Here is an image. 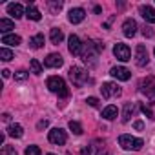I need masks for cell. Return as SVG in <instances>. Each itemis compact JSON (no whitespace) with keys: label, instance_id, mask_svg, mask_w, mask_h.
<instances>
[{"label":"cell","instance_id":"obj_1","mask_svg":"<svg viewBox=\"0 0 155 155\" xmlns=\"http://www.w3.org/2000/svg\"><path fill=\"white\" fill-rule=\"evenodd\" d=\"M48 88H49V91L57 93L58 97H68L69 95V90H68L64 79H60V77H49L48 79Z\"/></svg>","mask_w":155,"mask_h":155},{"label":"cell","instance_id":"obj_2","mask_svg":"<svg viewBox=\"0 0 155 155\" xmlns=\"http://www.w3.org/2000/svg\"><path fill=\"white\" fill-rule=\"evenodd\" d=\"M140 93H144L151 102H155V77H146L139 84Z\"/></svg>","mask_w":155,"mask_h":155},{"label":"cell","instance_id":"obj_3","mask_svg":"<svg viewBox=\"0 0 155 155\" xmlns=\"http://www.w3.org/2000/svg\"><path fill=\"white\" fill-rule=\"evenodd\" d=\"M119 144L124 148V150H128V151H137V150H140L142 148V139H135V137H131V135H120L119 137Z\"/></svg>","mask_w":155,"mask_h":155},{"label":"cell","instance_id":"obj_4","mask_svg":"<svg viewBox=\"0 0 155 155\" xmlns=\"http://www.w3.org/2000/svg\"><path fill=\"white\" fill-rule=\"evenodd\" d=\"M69 79L75 86H82L88 79V73H86V69H82L79 66H73V68H69Z\"/></svg>","mask_w":155,"mask_h":155},{"label":"cell","instance_id":"obj_5","mask_svg":"<svg viewBox=\"0 0 155 155\" xmlns=\"http://www.w3.org/2000/svg\"><path fill=\"white\" fill-rule=\"evenodd\" d=\"M113 55H115L120 62H128V60H131V51H130V48H128L126 44H120V42L115 44V48H113Z\"/></svg>","mask_w":155,"mask_h":155},{"label":"cell","instance_id":"obj_6","mask_svg":"<svg viewBox=\"0 0 155 155\" xmlns=\"http://www.w3.org/2000/svg\"><path fill=\"white\" fill-rule=\"evenodd\" d=\"M101 91H102V97H104V99L119 97V95L122 93V90H120L115 82H104V84H102V88H101Z\"/></svg>","mask_w":155,"mask_h":155},{"label":"cell","instance_id":"obj_7","mask_svg":"<svg viewBox=\"0 0 155 155\" xmlns=\"http://www.w3.org/2000/svg\"><path fill=\"white\" fill-rule=\"evenodd\" d=\"M148 49H146V46H142V44H139L137 48H135V64L139 66V68H142V66H146L148 64Z\"/></svg>","mask_w":155,"mask_h":155},{"label":"cell","instance_id":"obj_8","mask_svg":"<svg viewBox=\"0 0 155 155\" xmlns=\"http://www.w3.org/2000/svg\"><path fill=\"white\" fill-rule=\"evenodd\" d=\"M68 49L71 55H82V44H81V38L77 35H71L68 38Z\"/></svg>","mask_w":155,"mask_h":155},{"label":"cell","instance_id":"obj_9","mask_svg":"<svg viewBox=\"0 0 155 155\" xmlns=\"http://www.w3.org/2000/svg\"><path fill=\"white\" fill-rule=\"evenodd\" d=\"M48 139H49V142H53V144H64L68 137H66V131H64V130H60V128H53V130L49 131Z\"/></svg>","mask_w":155,"mask_h":155},{"label":"cell","instance_id":"obj_10","mask_svg":"<svg viewBox=\"0 0 155 155\" xmlns=\"http://www.w3.org/2000/svg\"><path fill=\"white\" fill-rule=\"evenodd\" d=\"M110 75L115 77V79H119V81H130V77H131L130 69H126V68H122V66H115V68H111Z\"/></svg>","mask_w":155,"mask_h":155},{"label":"cell","instance_id":"obj_11","mask_svg":"<svg viewBox=\"0 0 155 155\" xmlns=\"http://www.w3.org/2000/svg\"><path fill=\"white\" fill-rule=\"evenodd\" d=\"M84 17H86V11L82 8H73L69 11V15H68V18H69L71 24H81L84 20Z\"/></svg>","mask_w":155,"mask_h":155},{"label":"cell","instance_id":"obj_12","mask_svg":"<svg viewBox=\"0 0 155 155\" xmlns=\"http://www.w3.org/2000/svg\"><path fill=\"white\" fill-rule=\"evenodd\" d=\"M122 33H124V37H135V33H137V22L133 18H126L124 24H122Z\"/></svg>","mask_w":155,"mask_h":155},{"label":"cell","instance_id":"obj_13","mask_svg":"<svg viewBox=\"0 0 155 155\" xmlns=\"http://www.w3.org/2000/svg\"><path fill=\"white\" fill-rule=\"evenodd\" d=\"M44 64L48 68H60L64 64V60H62V57L58 53H51V55H48V58L44 60Z\"/></svg>","mask_w":155,"mask_h":155},{"label":"cell","instance_id":"obj_14","mask_svg":"<svg viewBox=\"0 0 155 155\" xmlns=\"http://www.w3.org/2000/svg\"><path fill=\"white\" fill-rule=\"evenodd\" d=\"M140 15H142V18L146 20V22H150V24H155V9L153 8H150V6H140Z\"/></svg>","mask_w":155,"mask_h":155},{"label":"cell","instance_id":"obj_15","mask_svg":"<svg viewBox=\"0 0 155 155\" xmlns=\"http://www.w3.org/2000/svg\"><path fill=\"white\" fill-rule=\"evenodd\" d=\"M8 13L17 20V18H20V17H24V8H22L20 4H9V6H8Z\"/></svg>","mask_w":155,"mask_h":155},{"label":"cell","instance_id":"obj_16","mask_svg":"<svg viewBox=\"0 0 155 155\" xmlns=\"http://www.w3.org/2000/svg\"><path fill=\"white\" fill-rule=\"evenodd\" d=\"M117 115H119L117 106H106V108L102 110V117H104L106 120H113V119H117Z\"/></svg>","mask_w":155,"mask_h":155},{"label":"cell","instance_id":"obj_17","mask_svg":"<svg viewBox=\"0 0 155 155\" xmlns=\"http://www.w3.org/2000/svg\"><path fill=\"white\" fill-rule=\"evenodd\" d=\"M49 40H51L53 44H60V42L64 40V33H62V29L53 28V29L49 31Z\"/></svg>","mask_w":155,"mask_h":155},{"label":"cell","instance_id":"obj_18","mask_svg":"<svg viewBox=\"0 0 155 155\" xmlns=\"http://www.w3.org/2000/svg\"><path fill=\"white\" fill-rule=\"evenodd\" d=\"M26 17H28L29 20H35V22H38V20L42 18L40 11H38L35 6H28V9H26Z\"/></svg>","mask_w":155,"mask_h":155},{"label":"cell","instance_id":"obj_19","mask_svg":"<svg viewBox=\"0 0 155 155\" xmlns=\"http://www.w3.org/2000/svg\"><path fill=\"white\" fill-rule=\"evenodd\" d=\"M135 110H137L135 104H130V102H128V104L124 106V111H122V122H130V119L133 117Z\"/></svg>","mask_w":155,"mask_h":155},{"label":"cell","instance_id":"obj_20","mask_svg":"<svg viewBox=\"0 0 155 155\" xmlns=\"http://www.w3.org/2000/svg\"><path fill=\"white\" fill-rule=\"evenodd\" d=\"M8 135H9V137H15V139H20V137L24 135V130H22L20 124H11V126L8 128Z\"/></svg>","mask_w":155,"mask_h":155},{"label":"cell","instance_id":"obj_21","mask_svg":"<svg viewBox=\"0 0 155 155\" xmlns=\"http://www.w3.org/2000/svg\"><path fill=\"white\" fill-rule=\"evenodd\" d=\"M22 42V38L18 35H4L2 37V44H8V46H18Z\"/></svg>","mask_w":155,"mask_h":155},{"label":"cell","instance_id":"obj_22","mask_svg":"<svg viewBox=\"0 0 155 155\" xmlns=\"http://www.w3.org/2000/svg\"><path fill=\"white\" fill-rule=\"evenodd\" d=\"M11 29H15L13 20H9V18H0V31H2L4 35H8V31H11Z\"/></svg>","mask_w":155,"mask_h":155},{"label":"cell","instance_id":"obj_23","mask_svg":"<svg viewBox=\"0 0 155 155\" xmlns=\"http://www.w3.org/2000/svg\"><path fill=\"white\" fill-rule=\"evenodd\" d=\"M29 44H31V48H33V49H40V48L44 46V35H42V33L35 35V37L29 40Z\"/></svg>","mask_w":155,"mask_h":155},{"label":"cell","instance_id":"obj_24","mask_svg":"<svg viewBox=\"0 0 155 155\" xmlns=\"http://www.w3.org/2000/svg\"><path fill=\"white\" fill-rule=\"evenodd\" d=\"M0 58H2L4 62H9L13 58V51L8 49V48H0Z\"/></svg>","mask_w":155,"mask_h":155},{"label":"cell","instance_id":"obj_25","mask_svg":"<svg viewBox=\"0 0 155 155\" xmlns=\"http://www.w3.org/2000/svg\"><path fill=\"white\" fill-rule=\"evenodd\" d=\"M69 130H71L75 135H81V133L84 131V130H82V126L77 122V120H71V122H69Z\"/></svg>","mask_w":155,"mask_h":155},{"label":"cell","instance_id":"obj_26","mask_svg":"<svg viewBox=\"0 0 155 155\" xmlns=\"http://www.w3.org/2000/svg\"><path fill=\"white\" fill-rule=\"evenodd\" d=\"M29 66H31V69H33V73H35V75H40V73H42V66H40V62H38V60H35V58H33V60L29 62Z\"/></svg>","mask_w":155,"mask_h":155},{"label":"cell","instance_id":"obj_27","mask_svg":"<svg viewBox=\"0 0 155 155\" xmlns=\"http://www.w3.org/2000/svg\"><path fill=\"white\" fill-rule=\"evenodd\" d=\"M42 151H40V148L38 146H35V144H31V146H28L26 148V155H40Z\"/></svg>","mask_w":155,"mask_h":155},{"label":"cell","instance_id":"obj_28","mask_svg":"<svg viewBox=\"0 0 155 155\" xmlns=\"http://www.w3.org/2000/svg\"><path fill=\"white\" fill-rule=\"evenodd\" d=\"M140 110H142V113H144L148 119H153V111H151V110H150L146 104H140Z\"/></svg>","mask_w":155,"mask_h":155},{"label":"cell","instance_id":"obj_29","mask_svg":"<svg viewBox=\"0 0 155 155\" xmlns=\"http://www.w3.org/2000/svg\"><path fill=\"white\" fill-rule=\"evenodd\" d=\"M2 155H17V151H15V148H11V146H4V148H2Z\"/></svg>","mask_w":155,"mask_h":155},{"label":"cell","instance_id":"obj_30","mask_svg":"<svg viewBox=\"0 0 155 155\" xmlns=\"http://www.w3.org/2000/svg\"><path fill=\"white\" fill-rule=\"evenodd\" d=\"M24 79H28V73H26V71L20 69V71L15 73V81H24Z\"/></svg>","mask_w":155,"mask_h":155},{"label":"cell","instance_id":"obj_31","mask_svg":"<svg viewBox=\"0 0 155 155\" xmlns=\"http://www.w3.org/2000/svg\"><path fill=\"white\" fill-rule=\"evenodd\" d=\"M86 102H88L90 106H93V108H95V106H99V99H95V97H88V101H86Z\"/></svg>","mask_w":155,"mask_h":155},{"label":"cell","instance_id":"obj_32","mask_svg":"<svg viewBox=\"0 0 155 155\" xmlns=\"http://www.w3.org/2000/svg\"><path fill=\"white\" fill-rule=\"evenodd\" d=\"M49 6H51V9H53V11H58V9L62 8V2H51Z\"/></svg>","mask_w":155,"mask_h":155},{"label":"cell","instance_id":"obj_33","mask_svg":"<svg viewBox=\"0 0 155 155\" xmlns=\"http://www.w3.org/2000/svg\"><path fill=\"white\" fill-rule=\"evenodd\" d=\"M142 35H144V37H148V38H150V37H153V31H151V29H150V28H144V31H142Z\"/></svg>","mask_w":155,"mask_h":155},{"label":"cell","instance_id":"obj_34","mask_svg":"<svg viewBox=\"0 0 155 155\" xmlns=\"http://www.w3.org/2000/svg\"><path fill=\"white\" fill-rule=\"evenodd\" d=\"M37 128H38V130H44V128H48V120H40V122L37 124Z\"/></svg>","mask_w":155,"mask_h":155},{"label":"cell","instance_id":"obj_35","mask_svg":"<svg viewBox=\"0 0 155 155\" xmlns=\"http://www.w3.org/2000/svg\"><path fill=\"white\" fill-rule=\"evenodd\" d=\"M133 126H135V130H142V128H144V124H142L140 120H137V122H135Z\"/></svg>","mask_w":155,"mask_h":155},{"label":"cell","instance_id":"obj_36","mask_svg":"<svg viewBox=\"0 0 155 155\" xmlns=\"http://www.w3.org/2000/svg\"><path fill=\"white\" fill-rule=\"evenodd\" d=\"M82 155H91V148H82Z\"/></svg>","mask_w":155,"mask_h":155},{"label":"cell","instance_id":"obj_37","mask_svg":"<svg viewBox=\"0 0 155 155\" xmlns=\"http://www.w3.org/2000/svg\"><path fill=\"white\" fill-rule=\"evenodd\" d=\"M9 75H11V71H9V69H4V71H2V77H4V79H8Z\"/></svg>","mask_w":155,"mask_h":155},{"label":"cell","instance_id":"obj_38","mask_svg":"<svg viewBox=\"0 0 155 155\" xmlns=\"http://www.w3.org/2000/svg\"><path fill=\"white\" fill-rule=\"evenodd\" d=\"M97 155H110V151H101V153H97Z\"/></svg>","mask_w":155,"mask_h":155},{"label":"cell","instance_id":"obj_39","mask_svg":"<svg viewBox=\"0 0 155 155\" xmlns=\"http://www.w3.org/2000/svg\"><path fill=\"white\" fill-rule=\"evenodd\" d=\"M48 155H55V153H48Z\"/></svg>","mask_w":155,"mask_h":155},{"label":"cell","instance_id":"obj_40","mask_svg":"<svg viewBox=\"0 0 155 155\" xmlns=\"http://www.w3.org/2000/svg\"><path fill=\"white\" fill-rule=\"evenodd\" d=\"M153 53H155V49H153Z\"/></svg>","mask_w":155,"mask_h":155}]
</instances>
